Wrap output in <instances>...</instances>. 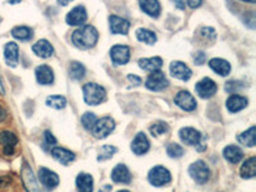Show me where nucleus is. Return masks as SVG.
Masks as SVG:
<instances>
[{
	"label": "nucleus",
	"instance_id": "11",
	"mask_svg": "<svg viewBox=\"0 0 256 192\" xmlns=\"http://www.w3.org/2000/svg\"><path fill=\"white\" fill-rule=\"evenodd\" d=\"M176 105H178L180 109L186 112H192L196 109L195 98L188 92V91H180L174 98Z\"/></svg>",
	"mask_w": 256,
	"mask_h": 192
},
{
	"label": "nucleus",
	"instance_id": "14",
	"mask_svg": "<svg viewBox=\"0 0 256 192\" xmlns=\"http://www.w3.org/2000/svg\"><path fill=\"white\" fill-rule=\"evenodd\" d=\"M109 24H110L112 34H116V35H127L130 27H131V24L127 20L118 17V16H110Z\"/></svg>",
	"mask_w": 256,
	"mask_h": 192
},
{
	"label": "nucleus",
	"instance_id": "48",
	"mask_svg": "<svg viewBox=\"0 0 256 192\" xmlns=\"http://www.w3.org/2000/svg\"><path fill=\"white\" fill-rule=\"evenodd\" d=\"M100 192H112V186H109V184H106V186L102 187V190H100Z\"/></svg>",
	"mask_w": 256,
	"mask_h": 192
},
{
	"label": "nucleus",
	"instance_id": "53",
	"mask_svg": "<svg viewBox=\"0 0 256 192\" xmlns=\"http://www.w3.org/2000/svg\"><path fill=\"white\" fill-rule=\"evenodd\" d=\"M0 20H2V18H0Z\"/></svg>",
	"mask_w": 256,
	"mask_h": 192
},
{
	"label": "nucleus",
	"instance_id": "29",
	"mask_svg": "<svg viewBox=\"0 0 256 192\" xmlns=\"http://www.w3.org/2000/svg\"><path fill=\"white\" fill-rule=\"evenodd\" d=\"M240 174L242 178H254L256 176V158H248L241 166Z\"/></svg>",
	"mask_w": 256,
	"mask_h": 192
},
{
	"label": "nucleus",
	"instance_id": "51",
	"mask_svg": "<svg viewBox=\"0 0 256 192\" xmlns=\"http://www.w3.org/2000/svg\"><path fill=\"white\" fill-rule=\"evenodd\" d=\"M242 2H246V3H251V4L256 3V0H242Z\"/></svg>",
	"mask_w": 256,
	"mask_h": 192
},
{
	"label": "nucleus",
	"instance_id": "40",
	"mask_svg": "<svg viewBox=\"0 0 256 192\" xmlns=\"http://www.w3.org/2000/svg\"><path fill=\"white\" fill-rule=\"evenodd\" d=\"M226 91L227 92H236V91H238L240 88H242L241 84L240 82H236V81H230L227 84H226Z\"/></svg>",
	"mask_w": 256,
	"mask_h": 192
},
{
	"label": "nucleus",
	"instance_id": "24",
	"mask_svg": "<svg viewBox=\"0 0 256 192\" xmlns=\"http://www.w3.org/2000/svg\"><path fill=\"white\" fill-rule=\"evenodd\" d=\"M32 50L35 52L36 56H40V58H49L52 56L54 49H52V44H50L48 40H38L34 46Z\"/></svg>",
	"mask_w": 256,
	"mask_h": 192
},
{
	"label": "nucleus",
	"instance_id": "47",
	"mask_svg": "<svg viewBox=\"0 0 256 192\" xmlns=\"http://www.w3.org/2000/svg\"><path fill=\"white\" fill-rule=\"evenodd\" d=\"M70 2H73V0H58V3L60 4V6H68V4H70Z\"/></svg>",
	"mask_w": 256,
	"mask_h": 192
},
{
	"label": "nucleus",
	"instance_id": "50",
	"mask_svg": "<svg viewBox=\"0 0 256 192\" xmlns=\"http://www.w3.org/2000/svg\"><path fill=\"white\" fill-rule=\"evenodd\" d=\"M8 2H9V3H10V4H18V3H20V0H8Z\"/></svg>",
	"mask_w": 256,
	"mask_h": 192
},
{
	"label": "nucleus",
	"instance_id": "22",
	"mask_svg": "<svg viewBox=\"0 0 256 192\" xmlns=\"http://www.w3.org/2000/svg\"><path fill=\"white\" fill-rule=\"evenodd\" d=\"M248 102L246 98H244V96H240V95H230V98H228L227 102H226V105H227V109L230 112V113H237V112L242 110V109H244L246 106H248Z\"/></svg>",
	"mask_w": 256,
	"mask_h": 192
},
{
	"label": "nucleus",
	"instance_id": "35",
	"mask_svg": "<svg viewBox=\"0 0 256 192\" xmlns=\"http://www.w3.org/2000/svg\"><path fill=\"white\" fill-rule=\"evenodd\" d=\"M116 152V146H110V145H105L100 148L99 155H98V160L102 162V160H108L113 156L114 154Z\"/></svg>",
	"mask_w": 256,
	"mask_h": 192
},
{
	"label": "nucleus",
	"instance_id": "49",
	"mask_svg": "<svg viewBox=\"0 0 256 192\" xmlns=\"http://www.w3.org/2000/svg\"><path fill=\"white\" fill-rule=\"evenodd\" d=\"M0 94L4 95V88H3V82H2V78H0Z\"/></svg>",
	"mask_w": 256,
	"mask_h": 192
},
{
	"label": "nucleus",
	"instance_id": "33",
	"mask_svg": "<svg viewBox=\"0 0 256 192\" xmlns=\"http://www.w3.org/2000/svg\"><path fill=\"white\" fill-rule=\"evenodd\" d=\"M84 73H86V70H84V67L80 63V62H72V63H70V78L78 81V80L84 78Z\"/></svg>",
	"mask_w": 256,
	"mask_h": 192
},
{
	"label": "nucleus",
	"instance_id": "7",
	"mask_svg": "<svg viewBox=\"0 0 256 192\" xmlns=\"http://www.w3.org/2000/svg\"><path fill=\"white\" fill-rule=\"evenodd\" d=\"M20 177H22V182H24V187L28 192H41L40 186L38 184L35 174L32 172L31 166L24 162L22 164V169H20Z\"/></svg>",
	"mask_w": 256,
	"mask_h": 192
},
{
	"label": "nucleus",
	"instance_id": "25",
	"mask_svg": "<svg viewBox=\"0 0 256 192\" xmlns=\"http://www.w3.org/2000/svg\"><path fill=\"white\" fill-rule=\"evenodd\" d=\"M209 66L216 73H218L219 76L224 77L228 76L230 72V64L227 60L220 58H214L209 62Z\"/></svg>",
	"mask_w": 256,
	"mask_h": 192
},
{
	"label": "nucleus",
	"instance_id": "17",
	"mask_svg": "<svg viewBox=\"0 0 256 192\" xmlns=\"http://www.w3.org/2000/svg\"><path fill=\"white\" fill-rule=\"evenodd\" d=\"M131 148L132 152L136 155H144L148 152L150 142H148V137L145 136V134L140 132V134H136V137H134V141H132L131 144Z\"/></svg>",
	"mask_w": 256,
	"mask_h": 192
},
{
	"label": "nucleus",
	"instance_id": "26",
	"mask_svg": "<svg viewBox=\"0 0 256 192\" xmlns=\"http://www.w3.org/2000/svg\"><path fill=\"white\" fill-rule=\"evenodd\" d=\"M138 3L142 12L150 17L156 18L160 14V4L158 0H138Z\"/></svg>",
	"mask_w": 256,
	"mask_h": 192
},
{
	"label": "nucleus",
	"instance_id": "46",
	"mask_svg": "<svg viewBox=\"0 0 256 192\" xmlns=\"http://www.w3.org/2000/svg\"><path fill=\"white\" fill-rule=\"evenodd\" d=\"M6 118V110L3 105H0V122H3Z\"/></svg>",
	"mask_w": 256,
	"mask_h": 192
},
{
	"label": "nucleus",
	"instance_id": "21",
	"mask_svg": "<svg viewBox=\"0 0 256 192\" xmlns=\"http://www.w3.org/2000/svg\"><path fill=\"white\" fill-rule=\"evenodd\" d=\"M35 74L36 80L40 84H52L54 82V72L49 66L42 64V66L38 67L35 70Z\"/></svg>",
	"mask_w": 256,
	"mask_h": 192
},
{
	"label": "nucleus",
	"instance_id": "5",
	"mask_svg": "<svg viewBox=\"0 0 256 192\" xmlns=\"http://www.w3.org/2000/svg\"><path fill=\"white\" fill-rule=\"evenodd\" d=\"M188 173L190 176L195 180L196 184H206L210 178L209 166H208L202 160H198V162H195L194 164H191L188 168Z\"/></svg>",
	"mask_w": 256,
	"mask_h": 192
},
{
	"label": "nucleus",
	"instance_id": "1",
	"mask_svg": "<svg viewBox=\"0 0 256 192\" xmlns=\"http://www.w3.org/2000/svg\"><path fill=\"white\" fill-rule=\"evenodd\" d=\"M98 38H99V34L95 27L90 24L81 26L72 34V42L82 50L92 48L98 42Z\"/></svg>",
	"mask_w": 256,
	"mask_h": 192
},
{
	"label": "nucleus",
	"instance_id": "45",
	"mask_svg": "<svg viewBox=\"0 0 256 192\" xmlns=\"http://www.w3.org/2000/svg\"><path fill=\"white\" fill-rule=\"evenodd\" d=\"M186 2H187V4L191 6V8H198V6H200V4L202 0H186Z\"/></svg>",
	"mask_w": 256,
	"mask_h": 192
},
{
	"label": "nucleus",
	"instance_id": "36",
	"mask_svg": "<svg viewBox=\"0 0 256 192\" xmlns=\"http://www.w3.org/2000/svg\"><path fill=\"white\" fill-rule=\"evenodd\" d=\"M168 130H169V127L166 123L156 122V123H154L152 127H150V134H152L154 137H159V136H162V134H166V132H168Z\"/></svg>",
	"mask_w": 256,
	"mask_h": 192
},
{
	"label": "nucleus",
	"instance_id": "8",
	"mask_svg": "<svg viewBox=\"0 0 256 192\" xmlns=\"http://www.w3.org/2000/svg\"><path fill=\"white\" fill-rule=\"evenodd\" d=\"M145 86L152 91H162L168 88L169 82L163 72L155 70V72H152V74L148 77V80L145 82Z\"/></svg>",
	"mask_w": 256,
	"mask_h": 192
},
{
	"label": "nucleus",
	"instance_id": "38",
	"mask_svg": "<svg viewBox=\"0 0 256 192\" xmlns=\"http://www.w3.org/2000/svg\"><path fill=\"white\" fill-rule=\"evenodd\" d=\"M166 154L170 158L177 159V158H180L184 154V148L180 145H178V144H170V145H168V148H166Z\"/></svg>",
	"mask_w": 256,
	"mask_h": 192
},
{
	"label": "nucleus",
	"instance_id": "2",
	"mask_svg": "<svg viewBox=\"0 0 256 192\" xmlns=\"http://www.w3.org/2000/svg\"><path fill=\"white\" fill-rule=\"evenodd\" d=\"M104 88L98 84H86L84 86V99L88 105H99L105 99Z\"/></svg>",
	"mask_w": 256,
	"mask_h": 192
},
{
	"label": "nucleus",
	"instance_id": "23",
	"mask_svg": "<svg viewBox=\"0 0 256 192\" xmlns=\"http://www.w3.org/2000/svg\"><path fill=\"white\" fill-rule=\"evenodd\" d=\"M223 156L232 164L240 163L242 159H244V152L238 146L230 145L227 148H224L223 150Z\"/></svg>",
	"mask_w": 256,
	"mask_h": 192
},
{
	"label": "nucleus",
	"instance_id": "4",
	"mask_svg": "<svg viewBox=\"0 0 256 192\" xmlns=\"http://www.w3.org/2000/svg\"><path fill=\"white\" fill-rule=\"evenodd\" d=\"M170 180H172V176L166 166H156L148 172V182L155 187L166 186L170 182Z\"/></svg>",
	"mask_w": 256,
	"mask_h": 192
},
{
	"label": "nucleus",
	"instance_id": "13",
	"mask_svg": "<svg viewBox=\"0 0 256 192\" xmlns=\"http://www.w3.org/2000/svg\"><path fill=\"white\" fill-rule=\"evenodd\" d=\"M86 20H88V13H86L84 6H82L73 8L67 14V18H66L70 26H82L86 22Z\"/></svg>",
	"mask_w": 256,
	"mask_h": 192
},
{
	"label": "nucleus",
	"instance_id": "44",
	"mask_svg": "<svg viewBox=\"0 0 256 192\" xmlns=\"http://www.w3.org/2000/svg\"><path fill=\"white\" fill-rule=\"evenodd\" d=\"M10 178L9 177H0V188H4V187L8 186L10 184Z\"/></svg>",
	"mask_w": 256,
	"mask_h": 192
},
{
	"label": "nucleus",
	"instance_id": "32",
	"mask_svg": "<svg viewBox=\"0 0 256 192\" xmlns=\"http://www.w3.org/2000/svg\"><path fill=\"white\" fill-rule=\"evenodd\" d=\"M32 34H34V32H32V30L30 28V27H26V26H18V27H14V28L12 30L13 38H16L17 40H20V41L31 40Z\"/></svg>",
	"mask_w": 256,
	"mask_h": 192
},
{
	"label": "nucleus",
	"instance_id": "42",
	"mask_svg": "<svg viewBox=\"0 0 256 192\" xmlns=\"http://www.w3.org/2000/svg\"><path fill=\"white\" fill-rule=\"evenodd\" d=\"M44 137H45V141H46V145L54 146L56 144V137H54V134H52V132L45 131Z\"/></svg>",
	"mask_w": 256,
	"mask_h": 192
},
{
	"label": "nucleus",
	"instance_id": "34",
	"mask_svg": "<svg viewBox=\"0 0 256 192\" xmlns=\"http://www.w3.org/2000/svg\"><path fill=\"white\" fill-rule=\"evenodd\" d=\"M46 105L54 109H63L67 105V99L62 95H52L46 99Z\"/></svg>",
	"mask_w": 256,
	"mask_h": 192
},
{
	"label": "nucleus",
	"instance_id": "41",
	"mask_svg": "<svg viewBox=\"0 0 256 192\" xmlns=\"http://www.w3.org/2000/svg\"><path fill=\"white\" fill-rule=\"evenodd\" d=\"M205 60H206V56H205V52H198L194 56V62H195L198 66H201V64H204Z\"/></svg>",
	"mask_w": 256,
	"mask_h": 192
},
{
	"label": "nucleus",
	"instance_id": "12",
	"mask_svg": "<svg viewBox=\"0 0 256 192\" xmlns=\"http://www.w3.org/2000/svg\"><path fill=\"white\" fill-rule=\"evenodd\" d=\"M131 52H130V48L126 45H116L110 49V58L114 64L120 66V64H126L130 60Z\"/></svg>",
	"mask_w": 256,
	"mask_h": 192
},
{
	"label": "nucleus",
	"instance_id": "20",
	"mask_svg": "<svg viewBox=\"0 0 256 192\" xmlns=\"http://www.w3.org/2000/svg\"><path fill=\"white\" fill-rule=\"evenodd\" d=\"M4 59L9 67H17L20 56H18V45L16 42H8L4 48Z\"/></svg>",
	"mask_w": 256,
	"mask_h": 192
},
{
	"label": "nucleus",
	"instance_id": "6",
	"mask_svg": "<svg viewBox=\"0 0 256 192\" xmlns=\"http://www.w3.org/2000/svg\"><path fill=\"white\" fill-rule=\"evenodd\" d=\"M116 128V123L109 116H104L102 120H98L92 127V134L96 138H105L112 134Z\"/></svg>",
	"mask_w": 256,
	"mask_h": 192
},
{
	"label": "nucleus",
	"instance_id": "3",
	"mask_svg": "<svg viewBox=\"0 0 256 192\" xmlns=\"http://www.w3.org/2000/svg\"><path fill=\"white\" fill-rule=\"evenodd\" d=\"M180 137L182 142L190 146H195L198 148V152H204L205 145L202 144V134L198 131H196L195 128L184 127L180 131Z\"/></svg>",
	"mask_w": 256,
	"mask_h": 192
},
{
	"label": "nucleus",
	"instance_id": "10",
	"mask_svg": "<svg viewBox=\"0 0 256 192\" xmlns=\"http://www.w3.org/2000/svg\"><path fill=\"white\" fill-rule=\"evenodd\" d=\"M18 144V137L10 131L0 132V145H3V152L6 155L14 154L16 146Z\"/></svg>",
	"mask_w": 256,
	"mask_h": 192
},
{
	"label": "nucleus",
	"instance_id": "30",
	"mask_svg": "<svg viewBox=\"0 0 256 192\" xmlns=\"http://www.w3.org/2000/svg\"><path fill=\"white\" fill-rule=\"evenodd\" d=\"M256 128L250 127L248 131H244V134H241L238 136V141L242 144V145L248 146V148H254L256 145Z\"/></svg>",
	"mask_w": 256,
	"mask_h": 192
},
{
	"label": "nucleus",
	"instance_id": "31",
	"mask_svg": "<svg viewBox=\"0 0 256 192\" xmlns=\"http://www.w3.org/2000/svg\"><path fill=\"white\" fill-rule=\"evenodd\" d=\"M136 36L141 42H145V44L148 45H154L155 42H156V35H155L152 31H150V30H146V28L137 30Z\"/></svg>",
	"mask_w": 256,
	"mask_h": 192
},
{
	"label": "nucleus",
	"instance_id": "37",
	"mask_svg": "<svg viewBox=\"0 0 256 192\" xmlns=\"http://www.w3.org/2000/svg\"><path fill=\"white\" fill-rule=\"evenodd\" d=\"M96 120H98L96 116L94 113H90V112L84 113L81 118L82 126H84V130H88V131H91V130H92V127H94V124H95Z\"/></svg>",
	"mask_w": 256,
	"mask_h": 192
},
{
	"label": "nucleus",
	"instance_id": "19",
	"mask_svg": "<svg viewBox=\"0 0 256 192\" xmlns=\"http://www.w3.org/2000/svg\"><path fill=\"white\" fill-rule=\"evenodd\" d=\"M52 155L54 159L58 160L59 163L63 164V166H68V164L72 163L73 160L76 159L74 152H70V150H67V148H52Z\"/></svg>",
	"mask_w": 256,
	"mask_h": 192
},
{
	"label": "nucleus",
	"instance_id": "16",
	"mask_svg": "<svg viewBox=\"0 0 256 192\" xmlns=\"http://www.w3.org/2000/svg\"><path fill=\"white\" fill-rule=\"evenodd\" d=\"M170 73L173 77L180 81H188L192 76V70L182 62H173L170 64Z\"/></svg>",
	"mask_w": 256,
	"mask_h": 192
},
{
	"label": "nucleus",
	"instance_id": "39",
	"mask_svg": "<svg viewBox=\"0 0 256 192\" xmlns=\"http://www.w3.org/2000/svg\"><path fill=\"white\" fill-rule=\"evenodd\" d=\"M200 34L202 38H208V40L210 41L216 40V31H214L212 28H210V27H204V28H201Z\"/></svg>",
	"mask_w": 256,
	"mask_h": 192
},
{
	"label": "nucleus",
	"instance_id": "18",
	"mask_svg": "<svg viewBox=\"0 0 256 192\" xmlns=\"http://www.w3.org/2000/svg\"><path fill=\"white\" fill-rule=\"evenodd\" d=\"M112 180H113V182H116V184H128L132 180L131 172L128 170V168L126 166L118 164V166L113 169V172H112Z\"/></svg>",
	"mask_w": 256,
	"mask_h": 192
},
{
	"label": "nucleus",
	"instance_id": "15",
	"mask_svg": "<svg viewBox=\"0 0 256 192\" xmlns=\"http://www.w3.org/2000/svg\"><path fill=\"white\" fill-rule=\"evenodd\" d=\"M38 180H41V184H44L48 188H54L59 184V177L56 173L52 172L50 169L45 168V166H41L38 169Z\"/></svg>",
	"mask_w": 256,
	"mask_h": 192
},
{
	"label": "nucleus",
	"instance_id": "28",
	"mask_svg": "<svg viewBox=\"0 0 256 192\" xmlns=\"http://www.w3.org/2000/svg\"><path fill=\"white\" fill-rule=\"evenodd\" d=\"M76 186L78 192H92L94 190V180L88 173H80L77 176Z\"/></svg>",
	"mask_w": 256,
	"mask_h": 192
},
{
	"label": "nucleus",
	"instance_id": "43",
	"mask_svg": "<svg viewBox=\"0 0 256 192\" xmlns=\"http://www.w3.org/2000/svg\"><path fill=\"white\" fill-rule=\"evenodd\" d=\"M128 80H130V82L131 84H134V86H138V84H141V78L138 76H136V74H130L128 76Z\"/></svg>",
	"mask_w": 256,
	"mask_h": 192
},
{
	"label": "nucleus",
	"instance_id": "9",
	"mask_svg": "<svg viewBox=\"0 0 256 192\" xmlns=\"http://www.w3.org/2000/svg\"><path fill=\"white\" fill-rule=\"evenodd\" d=\"M196 92L200 98L202 99H209L212 96L216 95V90H218V86L212 80H210L209 77H205L201 81H198L196 84Z\"/></svg>",
	"mask_w": 256,
	"mask_h": 192
},
{
	"label": "nucleus",
	"instance_id": "27",
	"mask_svg": "<svg viewBox=\"0 0 256 192\" xmlns=\"http://www.w3.org/2000/svg\"><path fill=\"white\" fill-rule=\"evenodd\" d=\"M138 66H140L144 70L155 72V70H160V68L163 66V59L159 58V56H154V58H142L138 60Z\"/></svg>",
	"mask_w": 256,
	"mask_h": 192
},
{
	"label": "nucleus",
	"instance_id": "52",
	"mask_svg": "<svg viewBox=\"0 0 256 192\" xmlns=\"http://www.w3.org/2000/svg\"><path fill=\"white\" fill-rule=\"evenodd\" d=\"M118 192H128V191H126V190H122V191H118Z\"/></svg>",
	"mask_w": 256,
	"mask_h": 192
}]
</instances>
